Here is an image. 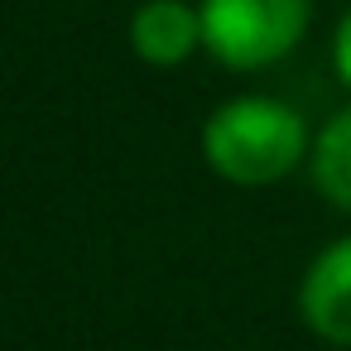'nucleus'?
<instances>
[{
	"mask_svg": "<svg viewBox=\"0 0 351 351\" xmlns=\"http://www.w3.org/2000/svg\"><path fill=\"white\" fill-rule=\"evenodd\" d=\"M308 149V125L289 101L231 97L202 125V154L217 178L236 188H265L298 169Z\"/></svg>",
	"mask_w": 351,
	"mask_h": 351,
	"instance_id": "1",
	"label": "nucleus"
},
{
	"mask_svg": "<svg viewBox=\"0 0 351 351\" xmlns=\"http://www.w3.org/2000/svg\"><path fill=\"white\" fill-rule=\"evenodd\" d=\"M202 49L231 68L255 73L279 63L308 29V0H202Z\"/></svg>",
	"mask_w": 351,
	"mask_h": 351,
	"instance_id": "2",
	"label": "nucleus"
},
{
	"mask_svg": "<svg viewBox=\"0 0 351 351\" xmlns=\"http://www.w3.org/2000/svg\"><path fill=\"white\" fill-rule=\"evenodd\" d=\"M298 313L322 341L351 346V236L332 241L308 265L298 284Z\"/></svg>",
	"mask_w": 351,
	"mask_h": 351,
	"instance_id": "3",
	"label": "nucleus"
},
{
	"mask_svg": "<svg viewBox=\"0 0 351 351\" xmlns=\"http://www.w3.org/2000/svg\"><path fill=\"white\" fill-rule=\"evenodd\" d=\"M197 44H202V15L183 0H145L130 20V49L154 68H178Z\"/></svg>",
	"mask_w": 351,
	"mask_h": 351,
	"instance_id": "4",
	"label": "nucleus"
},
{
	"mask_svg": "<svg viewBox=\"0 0 351 351\" xmlns=\"http://www.w3.org/2000/svg\"><path fill=\"white\" fill-rule=\"evenodd\" d=\"M313 183L332 207L351 212V106L337 111L313 140Z\"/></svg>",
	"mask_w": 351,
	"mask_h": 351,
	"instance_id": "5",
	"label": "nucleus"
},
{
	"mask_svg": "<svg viewBox=\"0 0 351 351\" xmlns=\"http://www.w3.org/2000/svg\"><path fill=\"white\" fill-rule=\"evenodd\" d=\"M332 63H337V77L351 87V10L341 15V25L332 34Z\"/></svg>",
	"mask_w": 351,
	"mask_h": 351,
	"instance_id": "6",
	"label": "nucleus"
}]
</instances>
